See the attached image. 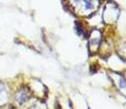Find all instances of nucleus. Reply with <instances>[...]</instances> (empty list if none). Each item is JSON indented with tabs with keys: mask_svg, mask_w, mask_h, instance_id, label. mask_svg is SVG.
<instances>
[{
	"mask_svg": "<svg viewBox=\"0 0 126 109\" xmlns=\"http://www.w3.org/2000/svg\"><path fill=\"white\" fill-rule=\"evenodd\" d=\"M70 6L79 15L88 16L99 7V0H69Z\"/></svg>",
	"mask_w": 126,
	"mask_h": 109,
	"instance_id": "obj_1",
	"label": "nucleus"
},
{
	"mask_svg": "<svg viewBox=\"0 0 126 109\" xmlns=\"http://www.w3.org/2000/svg\"><path fill=\"white\" fill-rule=\"evenodd\" d=\"M32 97V91L28 86H21L18 91L14 93L13 96V105L16 107H22L25 104L30 101Z\"/></svg>",
	"mask_w": 126,
	"mask_h": 109,
	"instance_id": "obj_2",
	"label": "nucleus"
},
{
	"mask_svg": "<svg viewBox=\"0 0 126 109\" xmlns=\"http://www.w3.org/2000/svg\"><path fill=\"white\" fill-rule=\"evenodd\" d=\"M120 16V9L112 2H109L105 6L103 12V20L105 23H114Z\"/></svg>",
	"mask_w": 126,
	"mask_h": 109,
	"instance_id": "obj_3",
	"label": "nucleus"
},
{
	"mask_svg": "<svg viewBox=\"0 0 126 109\" xmlns=\"http://www.w3.org/2000/svg\"><path fill=\"white\" fill-rule=\"evenodd\" d=\"M10 100V91L4 83L0 82V106H4Z\"/></svg>",
	"mask_w": 126,
	"mask_h": 109,
	"instance_id": "obj_4",
	"label": "nucleus"
},
{
	"mask_svg": "<svg viewBox=\"0 0 126 109\" xmlns=\"http://www.w3.org/2000/svg\"><path fill=\"white\" fill-rule=\"evenodd\" d=\"M101 39H102V35H101V33L99 32L98 30H94L93 32H92V34H91L90 40H89L91 49H93V47H94V49H96V48H98V46L100 45Z\"/></svg>",
	"mask_w": 126,
	"mask_h": 109,
	"instance_id": "obj_5",
	"label": "nucleus"
},
{
	"mask_svg": "<svg viewBox=\"0 0 126 109\" xmlns=\"http://www.w3.org/2000/svg\"><path fill=\"white\" fill-rule=\"evenodd\" d=\"M117 80H118V82H117L118 88H120L123 93H126V79H124V77H122V76H117Z\"/></svg>",
	"mask_w": 126,
	"mask_h": 109,
	"instance_id": "obj_6",
	"label": "nucleus"
},
{
	"mask_svg": "<svg viewBox=\"0 0 126 109\" xmlns=\"http://www.w3.org/2000/svg\"><path fill=\"white\" fill-rule=\"evenodd\" d=\"M29 109H47V107L45 106L44 103H41V101H38V103H35L33 106H31Z\"/></svg>",
	"mask_w": 126,
	"mask_h": 109,
	"instance_id": "obj_7",
	"label": "nucleus"
}]
</instances>
